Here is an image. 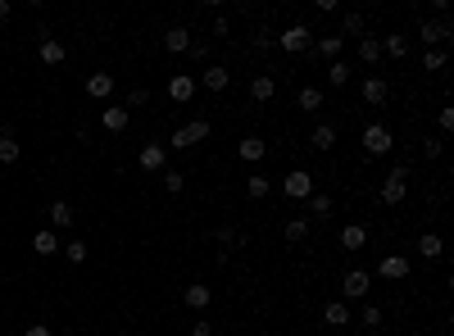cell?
<instances>
[{
    "label": "cell",
    "mask_w": 454,
    "mask_h": 336,
    "mask_svg": "<svg viewBox=\"0 0 454 336\" xmlns=\"http://www.w3.org/2000/svg\"><path fill=\"white\" fill-rule=\"evenodd\" d=\"M314 55H323V59H341V50H346V41L341 37H314V46H309Z\"/></svg>",
    "instance_id": "7402d4cb"
},
{
    "label": "cell",
    "mask_w": 454,
    "mask_h": 336,
    "mask_svg": "<svg viewBox=\"0 0 454 336\" xmlns=\"http://www.w3.org/2000/svg\"><path fill=\"white\" fill-rule=\"evenodd\" d=\"M318 186H314V177L304 173V168H295V173H286L282 177V195H291V200H309Z\"/></svg>",
    "instance_id": "ba28073f"
},
{
    "label": "cell",
    "mask_w": 454,
    "mask_h": 336,
    "mask_svg": "<svg viewBox=\"0 0 454 336\" xmlns=\"http://www.w3.org/2000/svg\"><path fill=\"white\" fill-rule=\"evenodd\" d=\"M382 55H391V59H409V37H400V32L382 37Z\"/></svg>",
    "instance_id": "cb8c5ba5"
},
{
    "label": "cell",
    "mask_w": 454,
    "mask_h": 336,
    "mask_svg": "<svg viewBox=\"0 0 454 336\" xmlns=\"http://www.w3.org/2000/svg\"><path fill=\"white\" fill-rule=\"evenodd\" d=\"M386 100H391V82H386V77H368V82H364V105L382 109Z\"/></svg>",
    "instance_id": "7c38bea8"
},
{
    "label": "cell",
    "mask_w": 454,
    "mask_h": 336,
    "mask_svg": "<svg viewBox=\"0 0 454 336\" xmlns=\"http://www.w3.org/2000/svg\"><path fill=\"white\" fill-rule=\"evenodd\" d=\"M141 105H150V91H146V87H132V91H128V105H123V109L132 114V109H141Z\"/></svg>",
    "instance_id": "74e56055"
},
{
    "label": "cell",
    "mask_w": 454,
    "mask_h": 336,
    "mask_svg": "<svg viewBox=\"0 0 454 336\" xmlns=\"http://www.w3.org/2000/svg\"><path fill=\"white\" fill-rule=\"evenodd\" d=\"M282 237L291 241V246H300V241L309 237V218H286V228H282Z\"/></svg>",
    "instance_id": "f546056e"
},
{
    "label": "cell",
    "mask_w": 454,
    "mask_h": 336,
    "mask_svg": "<svg viewBox=\"0 0 454 336\" xmlns=\"http://www.w3.org/2000/svg\"><path fill=\"white\" fill-rule=\"evenodd\" d=\"M359 327H382V309H377V304H364V314H359Z\"/></svg>",
    "instance_id": "ab89813d"
},
{
    "label": "cell",
    "mask_w": 454,
    "mask_h": 336,
    "mask_svg": "<svg viewBox=\"0 0 454 336\" xmlns=\"http://www.w3.org/2000/svg\"><path fill=\"white\" fill-rule=\"evenodd\" d=\"M10 14H14V5H10V0H0V23L10 19Z\"/></svg>",
    "instance_id": "7dc6e473"
},
{
    "label": "cell",
    "mask_w": 454,
    "mask_h": 336,
    "mask_svg": "<svg viewBox=\"0 0 454 336\" xmlns=\"http://www.w3.org/2000/svg\"><path fill=\"white\" fill-rule=\"evenodd\" d=\"M309 209H314V218H327V214H332V195L314 191V195H309Z\"/></svg>",
    "instance_id": "e575fe53"
},
{
    "label": "cell",
    "mask_w": 454,
    "mask_h": 336,
    "mask_svg": "<svg viewBox=\"0 0 454 336\" xmlns=\"http://www.w3.org/2000/svg\"><path fill=\"white\" fill-rule=\"evenodd\" d=\"M186 55H191L195 64H205V59H209V46L205 41H191V50H186Z\"/></svg>",
    "instance_id": "60d3db41"
},
{
    "label": "cell",
    "mask_w": 454,
    "mask_h": 336,
    "mask_svg": "<svg viewBox=\"0 0 454 336\" xmlns=\"http://www.w3.org/2000/svg\"><path fill=\"white\" fill-rule=\"evenodd\" d=\"M441 250H445V241L436 237V232H422V237H418V255H427V259H441Z\"/></svg>",
    "instance_id": "4dcf8cb0"
},
{
    "label": "cell",
    "mask_w": 454,
    "mask_h": 336,
    "mask_svg": "<svg viewBox=\"0 0 454 336\" xmlns=\"http://www.w3.org/2000/svg\"><path fill=\"white\" fill-rule=\"evenodd\" d=\"M214 241H218V246H232V241H237V228H218Z\"/></svg>",
    "instance_id": "7bdbcfd3"
},
{
    "label": "cell",
    "mask_w": 454,
    "mask_h": 336,
    "mask_svg": "<svg viewBox=\"0 0 454 336\" xmlns=\"http://www.w3.org/2000/svg\"><path fill=\"white\" fill-rule=\"evenodd\" d=\"M209 119H191V123H182V128L173 132V150H191V146H200V141H209Z\"/></svg>",
    "instance_id": "5b68a950"
},
{
    "label": "cell",
    "mask_w": 454,
    "mask_h": 336,
    "mask_svg": "<svg viewBox=\"0 0 454 336\" xmlns=\"http://www.w3.org/2000/svg\"><path fill=\"white\" fill-rule=\"evenodd\" d=\"M164 164H168V146H159V141L141 146V155H137V168H141V173H164Z\"/></svg>",
    "instance_id": "9c48e42d"
},
{
    "label": "cell",
    "mask_w": 454,
    "mask_h": 336,
    "mask_svg": "<svg viewBox=\"0 0 454 336\" xmlns=\"http://www.w3.org/2000/svg\"><path fill=\"white\" fill-rule=\"evenodd\" d=\"M32 250H37V255H59V232L41 228V232L32 237Z\"/></svg>",
    "instance_id": "484cf974"
},
{
    "label": "cell",
    "mask_w": 454,
    "mask_h": 336,
    "mask_svg": "<svg viewBox=\"0 0 454 336\" xmlns=\"http://www.w3.org/2000/svg\"><path fill=\"white\" fill-rule=\"evenodd\" d=\"M295 105H300L304 114H318V109L327 105V96H323L318 87H300V96H295Z\"/></svg>",
    "instance_id": "603a6c76"
},
{
    "label": "cell",
    "mask_w": 454,
    "mask_h": 336,
    "mask_svg": "<svg viewBox=\"0 0 454 336\" xmlns=\"http://www.w3.org/2000/svg\"><path fill=\"white\" fill-rule=\"evenodd\" d=\"M182 300L191 304V309H200V314H205V309H209V300H214V291H209L205 282H191V286L182 291Z\"/></svg>",
    "instance_id": "d6986e66"
},
{
    "label": "cell",
    "mask_w": 454,
    "mask_h": 336,
    "mask_svg": "<svg viewBox=\"0 0 454 336\" xmlns=\"http://www.w3.org/2000/svg\"><path fill=\"white\" fill-rule=\"evenodd\" d=\"M450 37H454L450 14H441V19H422V28H418L422 50H445V41H450Z\"/></svg>",
    "instance_id": "6da1fadb"
},
{
    "label": "cell",
    "mask_w": 454,
    "mask_h": 336,
    "mask_svg": "<svg viewBox=\"0 0 454 336\" xmlns=\"http://www.w3.org/2000/svg\"><path fill=\"white\" fill-rule=\"evenodd\" d=\"M19 159H23V146L14 141L10 128H0V164H19Z\"/></svg>",
    "instance_id": "44dd1931"
},
{
    "label": "cell",
    "mask_w": 454,
    "mask_h": 336,
    "mask_svg": "<svg viewBox=\"0 0 454 336\" xmlns=\"http://www.w3.org/2000/svg\"><path fill=\"white\" fill-rule=\"evenodd\" d=\"M191 336H214V327H209V318H195V323H191Z\"/></svg>",
    "instance_id": "ee69618b"
},
{
    "label": "cell",
    "mask_w": 454,
    "mask_h": 336,
    "mask_svg": "<svg viewBox=\"0 0 454 336\" xmlns=\"http://www.w3.org/2000/svg\"><path fill=\"white\" fill-rule=\"evenodd\" d=\"M46 218H50V232H68L77 223L73 218V205H68V200H55L50 209H46Z\"/></svg>",
    "instance_id": "8fae6325"
},
{
    "label": "cell",
    "mask_w": 454,
    "mask_h": 336,
    "mask_svg": "<svg viewBox=\"0 0 454 336\" xmlns=\"http://www.w3.org/2000/svg\"><path fill=\"white\" fill-rule=\"evenodd\" d=\"M341 32H346V37H364V14L346 10V14H341ZM346 37H341V41H346Z\"/></svg>",
    "instance_id": "1f68e13d"
},
{
    "label": "cell",
    "mask_w": 454,
    "mask_h": 336,
    "mask_svg": "<svg viewBox=\"0 0 454 336\" xmlns=\"http://www.w3.org/2000/svg\"><path fill=\"white\" fill-rule=\"evenodd\" d=\"M23 336H59L55 327H46V323H32V327H23Z\"/></svg>",
    "instance_id": "b9f144b4"
},
{
    "label": "cell",
    "mask_w": 454,
    "mask_h": 336,
    "mask_svg": "<svg viewBox=\"0 0 454 336\" xmlns=\"http://www.w3.org/2000/svg\"><path fill=\"white\" fill-rule=\"evenodd\" d=\"M327 82H332V87H346V82H350V64H346V59H332V64H327Z\"/></svg>",
    "instance_id": "836d02e7"
},
{
    "label": "cell",
    "mask_w": 454,
    "mask_h": 336,
    "mask_svg": "<svg viewBox=\"0 0 454 336\" xmlns=\"http://www.w3.org/2000/svg\"><path fill=\"white\" fill-rule=\"evenodd\" d=\"M441 150H445L441 141H422V155H427V159H441Z\"/></svg>",
    "instance_id": "bcb514c9"
},
{
    "label": "cell",
    "mask_w": 454,
    "mask_h": 336,
    "mask_svg": "<svg viewBox=\"0 0 454 336\" xmlns=\"http://www.w3.org/2000/svg\"><path fill=\"white\" fill-rule=\"evenodd\" d=\"M237 155H241L246 164H259L264 155H268V141H264V137H241V141H237Z\"/></svg>",
    "instance_id": "9a60e30c"
},
{
    "label": "cell",
    "mask_w": 454,
    "mask_h": 336,
    "mask_svg": "<svg viewBox=\"0 0 454 336\" xmlns=\"http://www.w3.org/2000/svg\"><path fill=\"white\" fill-rule=\"evenodd\" d=\"M422 68H427V73H441V68H445V50H422Z\"/></svg>",
    "instance_id": "8d00e7d4"
},
{
    "label": "cell",
    "mask_w": 454,
    "mask_h": 336,
    "mask_svg": "<svg viewBox=\"0 0 454 336\" xmlns=\"http://www.w3.org/2000/svg\"><path fill=\"white\" fill-rule=\"evenodd\" d=\"M359 141H364V150L373 155V159H382V155H391V146H395V132H391L386 123H368Z\"/></svg>",
    "instance_id": "3957f363"
},
{
    "label": "cell",
    "mask_w": 454,
    "mask_h": 336,
    "mask_svg": "<svg viewBox=\"0 0 454 336\" xmlns=\"http://www.w3.org/2000/svg\"><path fill=\"white\" fill-rule=\"evenodd\" d=\"M250 96H255V100L264 105V100H273V96H277V82H273V77H255V82H250Z\"/></svg>",
    "instance_id": "d6a6232c"
},
{
    "label": "cell",
    "mask_w": 454,
    "mask_h": 336,
    "mask_svg": "<svg viewBox=\"0 0 454 336\" xmlns=\"http://www.w3.org/2000/svg\"><path fill=\"white\" fill-rule=\"evenodd\" d=\"M323 323H327V327H350V323H355V314H350L346 300H332V304L323 309Z\"/></svg>",
    "instance_id": "e0dca14e"
},
{
    "label": "cell",
    "mask_w": 454,
    "mask_h": 336,
    "mask_svg": "<svg viewBox=\"0 0 454 336\" xmlns=\"http://www.w3.org/2000/svg\"><path fill=\"white\" fill-rule=\"evenodd\" d=\"M382 205H404V195H409V168H404V164H395V168H391L386 173V182H382Z\"/></svg>",
    "instance_id": "7a4b0ae2"
},
{
    "label": "cell",
    "mask_w": 454,
    "mask_h": 336,
    "mask_svg": "<svg viewBox=\"0 0 454 336\" xmlns=\"http://www.w3.org/2000/svg\"><path fill=\"white\" fill-rule=\"evenodd\" d=\"M268 191H273V177H264V173H250L246 177V195H250V200H264Z\"/></svg>",
    "instance_id": "f1b7e54d"
},
{
    "label": "cell",
    "mask_w": 454,
    "mask_h": 336,
    "mask_svg": "<svg viewBox=\"0 0 454 336\" xmlns=\"http://www.w3.org/2000/svg\"><path fill=\"white\" fill-rule=\"evenodd\" d=\"M191 41H195V37L186 32V28H168V32H164V50H168V55H186Z\"/></svg>",
    "instance_id": "2e32d148"
},
{
    "label": "cell",
    "mask_w": 454,
    "mask_h": 336,
    "mask_svg": "<svg viewBox=\"0 0 454 336\" xmlns=\"http://www.w3.org/2000/svg\"><path fill=\"white\" fill-rule=\"evenodd\" d=\"M182 186H186V177L177 173V168H168V173H164V191H168V195H177Z\"/></svg>",
    "instance_id": "f35d334b"
},
{
    "label": "cell",
    "mask_w": 454,
    "mask_h": 336,
    "mask_svg": "<svg viewBox=\"0 0 454 336\" xmlns=\"http://www.w3.org/2000/svg\"><path fill=\"white\" fill-rule=\"evenodd\" d=\"M64 55H68L64 41H55V37H46V41H41V64L55 68V64H64Z\"/></svg>",
    "instance_id": "4316f807"
},
{
    "label": "cell",
    "mask_w": 454,
    "mask_h": 336,
    "mask_svg": "<svg viewBox=\"0 0 454 336\" xmlns=\"http://www.w3.org/2000/svg\"><path fill=\"white\" fill-rule=\"evenodd\" d=\"M309 46H314L309 23H291V28H282V37H277V50H282V55H304Z\"/></svg>",
    "instance_id": "277c9868"
},
{
    "label": "cell",
    "mask_w": 454,
    "mask_h": 336,
    "mask_svg": "<svg viewBox=\"0 0 454 336\" xmlns=\"http://www.w3.org/2000/svg\"><path fill=\"white\" fill-rule=\"evenodd\" d=\"M168 100H173V105H191L195 100V77L191 73H173L168 77Z\"/></svg>",
    "instance_id": "30bf717a"
},
{
    "label": "cell",
    "mask_w": 454,
    "mask_h": 336,
    "mask_svg": "<svg viewBox=\"0 0 454 336\" xmlns=\"http://www.w3.org/2000/svg\"><path fill=\"white\" fill-rule=\"evenodd\" d=\"M128 123H132V114L123 105H105V109H100V128H105V132H128Z\"/></svg>",
    "instance_id": "4fadbf2b"
},
{
    "label": "cell",
    "mask_w": 454,
    "mask_h": 336,
    "mask_svg": "<svg viewBox=\"0 0 454 336\" xmlns=\"http://www.w3.org/2000/svg\"><path fill=\"white\" fill-rule=\"evenodd\" d=\"M227 82H232V73H227L223 64H209L205 73H200V82H195V87H205V91H214V96H218V91H227Z\"/></svg>",
    "instance_id": "5bb4252c"
},
{
    "label": "cell",
    "mask_w": 454,
    "mask_h": 336,
    "mask_svg": "<svg viewBox=\"0 0 454 336\" xmlns=\"http://www.w3.org/2000/svg\"><path fill=\"white\" fill-rule=\"evenodd\" d=\"M359 64H382V37H359Z\"/></svg>",
    "instance_id": "ffe728a7"
},
{
    "label": "cell",
    "mask_w": 454,
    "mask_h": 336,
    "mask_svg": "<svg viewBox=\"0 0 454 336\" xmlns=\"http://www.w3.org/2000/svg\"><path fill=\"white\" fill-rule=\"evenodd\" d=\"M64 259L68 264H87V241H68V246H64Z\"/></svg>",
    "instance_id": "d590c367"
},
{
    "label": "cell",
    "mask_w": 454,
    "mask_h": 336,
    "mask_svg": "<svg viewBox=\"0 0 454 336\" xmlns=\"http://www.w3.org/2000/svg\"><path fill=\"white\" fill-rule=\"evenodd\" d=\"M341 246H346V250H364V246H368V228H364V223L341 228Z\"/></svg>",
    "instance_id": "d4e9b609"
},
{
    "label": "cell",
    "mask_w": 454,
    "mask_h": 336,
    "mask_svg": "<svg viewBox=\"0 0 454 336\" xmlns=\"http://www.w3.org/2000/svg\"><path fill=\"white\" fill-rule=\"evenodd\" d=\"M309 146H314V150H332V146H336V128H332V123H318L314 137H309Z\"/></svg>",
    "instance_id": "83f0119b"
},
{
    "label": "cell",
    "mask_w": 454,
    "mask_h": 336,
    "mask_svg": "<svg viewBox=\"0 0 454 336\" xmlns=\"http://www.w3.org/2000/svg\"><path fill=\"white\" fill-rule=\"evenodd\" d=\"M87 96L91 100H109L114 96V73H91L87 77Z\"/></svg>",
    "instance_id": "ac0fdd59"
},
{
    "label": "cell",
    "mask_w": 454,
    "mask_h": 336,
    "mask_svg": "<svg viewBox=\"0 0 454 336\" xmlns=\"http://www.w3.org/2000/svg\"><path fill=\"white\" fill-rule=\"evenodd\" d=\"M368 286H373V273H364V268H350L346 277H341V300H364L368 295Z\"/></svg>",
    "instance_id": "8992f818"
},
{
    "label": "cell",
    "mask_w": 454,
    "mask_h": 336,
    "mask_svg": "<svg viewBox=\"0 0 454 336\" xmlns=\"http://www.w3.org/2000/svg\"><path fill=\"white\" fill-rule=\"evenodd\" d=\"M436 123H441V132H450V128H454V109H450V105H445V109H441V114H436Z\"/></svg>",
    "instance_id": "f6af8a7d"
},
{
    "label": "cell",
    "mask_w": 454,
    "mask_h": 336,
    "mask_svg": "<svg viewBox=\"0 0 454 336\" xmlns=\"http://www.w3.org/2000/svg\"><path fill=\"white\" fill-rule=\"evenodd\" d=\"M409 273H413L409 255H382L377 259V277H386V282H404Z\"/></svg>",
    "instance_id": "52a82bcc"
}]
</instances>
